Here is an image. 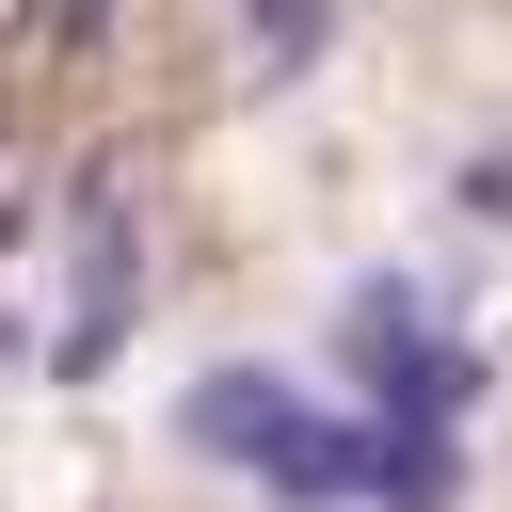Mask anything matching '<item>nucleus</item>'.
Wrapping results in <instances>:
<instances>
[{"mask_svg":"<svg viewBox=\"0 0 512 512\" xmlns=\"http://www.w3.org/2000/svg\"><path fill=\"white\" fill-rule=\"evenodd\" d=\"M128 288H144V240H128V208H112V192H80V256H64V320H48V368H64V384H96V368H112Z\"/></svg>","mask_w":512,"mask_h":512,"instance_id":"1","label":"nucleus"},{"mask_svg":"<svg viewBox=\"0 0 512 512\" xmlns=\"http://www.w3.org/2000/svg\"><path fill=\"white\" fill-rule=\"evenodd\" d=\"M352 368H368V416H400V432H448V416L480 400V352H448L432 320L384 336V352H352Z\"/></svg>","mask_w":512,"mask_h":512,"instance_id":"2","label":"nucleus"},{"mask_svg":"<svg viewBox=\"0 0 512 512\" xmlns=\"http://www.w3.org/2000/svg\"><path fill=\"white\" fill-rule=\"evenodd\" d=\"M256 480H272V512H352V496H368V432L304 400V416L256 448Z\"/></svg>","mask_w":512,"mask_h":512,"instance_id":"3","label":"nucleus"},{"mask_svg":"<svg viewBox=\"0 0 512 512\" xmlns=\"http://www.w3.org/2000/svg\"><path fill=\"white\" fill-rule=\"evenodd\" d=\"M288 416H304V384H272V368H208V384L176 400V432H192L208 464H256V448H272Z\"/></svg>","mask_w":512,"mask_h":512,"instance_id":"4","label":"nucleus"},{"mask_svg":"<svg viewBox=\"0 0 512 512\" xmlns=\"http://www.w3.org/2000/svg\"><path fill=\"white\" fill-rule=\"evenodd\" d=\"M368 496H384V512H448V496H464V448H448V432L368 416Z\"/></svg>","mask_w":512,"mask_h":512,"instance_id":"5","label":"nucleus"},{"mask_svg":"<svg viewBox=\"0 0 512 512\" xmlns=\"http://www.w3.org/2000/svg\"><path fill=\"white\" fill-rule=\"evenodd\" d=\"M320 32H336V0H240V48H256L272 80H304V64H320Z\"/></svg>","mask_w":512,"mask_h":512,"instance_id":"6","label":"nucleus"},{"mask_svg":"<svg viewBox=\"0 0 512 512\" xmlns=\"http://www.w3.org/2000/svg\"><path fill=\"white\" fill-rule=\"evenodd\" d=\"M416 320H432V304H416V288H400V272H368V288H352V320H336V336H352V352H384V336H416Z\"/></svg>","mask_w":512,"mask_h":512,"instance_id":"7","label":"nucleus"},{"mask_svg":"<svg viewBox=\"0 0 512 512\" xmlns=\"http://www.w3.org/2000/svg\"><path fill=\"white\" fill-rule=\"evenodd\" d=\"M464 208H480V224H512V144H480V160H464Z\"/></svg>","mask_w":512,"mask_h":512,"instance_id":"8","label":"nucleus"}]
</instances>
